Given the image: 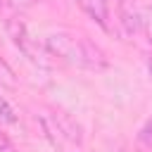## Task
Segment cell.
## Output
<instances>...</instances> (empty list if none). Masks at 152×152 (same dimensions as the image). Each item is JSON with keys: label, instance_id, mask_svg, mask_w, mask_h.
Instances as JSON below:
<instances>
[{"label": "cell", "instance_id": "30bf717a", "mask_svg": "<svg viewBox=\"0 0 152 152\" xmlns=\"http://www.w3.org/2000/svg\"><path fill=\"white\" fill-rule=\"evenodd\" d=\"M145 64H147V71H150V76H152V55L145 57Z\"/></svg>", "mask_w": 152, "mask_h": 152}, {"label": "cell", "instance_id": "277c9868", "mask_svg": "<svg viewBox=\"0 0 152 152\" xmlns=\"http://www.w3.org/2000/svg\"><path fill=\"white\" fill-rule=\"evenodd\" d=\"M52 124H55V131H57L62 138H66V140L74 142V145H81V140H83L81 126H78L66 112H52Z\"/></svg>", "mask_w": 152, "mask_h": 152}, {"label": "cell", "instance_id": "ba28073f", "mask_svg": "<svg viewBox=\"0 0 152 152\" xmlns=\"http://www.w3.org/2000/svg\"><path fill=\"white\" fill-rule=\"evenodd\" d=\"M138 138H140V142H145V145H150V147H152V116H150V119H147V124L140 128Z\"/></svg>", "mask_w": 152, "mask_h": 152}, {"label": "cell", "instance_id": "8992f818", "mask_svg": "<svg viewBox=\"0 0 152 152\" xmlns=\"http://www.w3.org/2000/svg\"><path fill=\"white\" fill-rule=\"evenodd\" d=\"M19 121V116H17V112H14V107L10 104V100L5 97V95H0V124H7V126H14Z\"/></svg>", "mask_w": 152, "mask_h": 152}, {"label": "cell", "instance_id": "7a4b0ae2", "mask_svg": "<svg viewBox=\"0 0 152 152\" xmlns=\"http://www.w3.org/2000/svg\"><path fill=\"white\" fill-rule=\"evenodd\" d=\"M7 33H10V38H12V43H14V48L31 62V64H36V66H43V69H48V66H52V62H55V57H52V52L48 50V45L45 43H40L28 28H26V24L24 21H19V19H10L7 21Z\"/></svg>", "mask_w": 152, "mask_h": 152}, {"label": "cell", "instance_id": "52a82bcc", "mask_svg": "<svg viewBox=\"0 0 152 152\" xmlns=\"http://www.w3.org/2000/svg\"><path fill=\"white\" fill-rule=\"evenodd\" d=\"M0 83L2 86H10V88H14L17 86V76H14V71H12V66L0 57Z\"/></svg>", "mask_w": 152, "mask_h": 152}, {"label": "cell", "instance_id": "6da1fadb", "mask_svg": "<svg viewBox=\"0 0 152 152\" xmlns=\"http://www.w3.org/2000/svg\"><path fill=\"white\" fill-rule=\"evenodd\" d=\"M45 45H48V50L52 52L55 59H62V62L81 66V69L100 71V69H107V64H109L102 48L95 45L88 36H81V33L57 31V33L48 36Z\"/></svg>", "mask_w": 152, "mask_h": 152}, {"label": "cell", "instance_id": "3957f363", "mask_svg": "<svg viewBox=\"0 0 152 152\" xmlns=\"http://www.w3.org/2000/svg\"><path fill=\"white\" fill-rule=\"evenodd\" d=\"M116 14L128 36H138L142 31V10L135 0H116Z\"/></svg>", "mask_w": 152, "mask_h": 152}, {"label": "cell", "instance_id": "9c48e42d", "mask_svg": "<svg viewBox=\"0 0 152 152\" xmlns=\"http://www.w3.org/2000/svg\"><path fill=\"white\" fill-rule=\"evenodd\" d=\"M0 152H17V147H14V142L0 131Z\"/></svg>", "mask_w": 152, "mask_h": 152}, {"label": "cell", "instance_id": "5b68a950", "mask_svg": "<svg viewBox=\"0 0 152 152\" xmlns=\"http://www.w3.org/2000/svg\"><path fill=\"white\" fill-rule=\"evenodd\" d=\"M76 2L93 21H97L102 28H107V19H109V2L107 0H76Z\"/></svg>", "mask_w": 152, "mask_h": 152}]
</instances>
